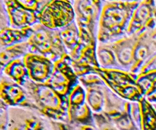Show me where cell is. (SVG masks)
<instances>
[{
    "label": "cell",
    "mask_w": 156,
    "mask_h": 130,
    "mask_svg": "<svg viewBox=\"0 0 156 130\" xmlns=\"http://www.w3.org/2000/svg\"><path fill=\"white\" fill-rule=\"evenodd\" d=\"M156 28V2L140 1L134 11L127 36L140 35Z\"/></svg>",
    "instance_id": "10"
},
{
    "label": "cell",
    "mask_w": 156,
    "mask_h": 130,
    "mask_svg": "<svg viewBox=\"0 0 156 130\" xmlns=\"http://www.w3.org/2000/svg\"><path fill=\"white\" fill-rule=\"evenodd\" d=\"M24 87L39 112L53 120L69 122L67 97L61 96L47 84H37L30 79Z\"/></svg>",
    "instance_id": "2"
},
{
    "label": "cell",
    "mask_w": 156,
    "mask_h": 130,
    "mask_svg": "<svg viewBox=\"0 0 156 130\" xmlns=\"http://www.w3.org/2000/svg\"><path fill=\"white\" fill-rule=\"evenodd\" d=\"M27 42L30 53L43 55L53 62L69 54L60 38L59 30H51L41 24L34 26Z\"/></svg>",
    "instance_id": "4"
},
{
    "label": "cell",
    "mask_w": 156,
    "mask_h": 130,
    "mask_svg": "<svg viewBox=\"0 0 156 130\" xmlns=\"http://www.w3.org/2000/svg\"><path fill=\"white\" fill-rule=\"evenodd\" d=\"M1 72L23 87L30 80L28 70L24 63V58L15 59L9 62L2 70H1Z\"/></svg>",
    "instance_id": "15"
},
{
    "label": "cell",
    "mask_w": 156,
    "mask_h": 130,
    "mask_svg": "<svg viewBox=\"0 0 156 130\" xmlns=\"http://www.w3.org/2000/svg\"><path fill=\"white\" fill-rule=\"evenodd\" d=\"M59 34L62 44H64L69 55L78 45L80 39L79 28L76 21L69 25L59 30Z\"/></svg>",
    "instance_id": "19"
},
{
    "label": "cell",
    "mask_w": 156,
    "mask_h": 130,
    "mask_svg": "<svg viewBox=\"0 0 156 130\" xmlns=\"http://www.w3.org/2000/svg\"><path fill=\"white\" fill-rule=\"evenodd\" d=\"M75 20L73 1H49L39 15V24L51 30H61Z\"/></svg>",
    "instance_id": "6"
},
{
    "label": "cell",
    "mask_w": 156,
    "mask_h": 130,
    "mask_svg": "<svg viewBox=\"0 0 156 130\" xmlns=\"http://www.w3.org/2000/svg\"><path fill=\"white\" fill-rule=\"evenodd\" d=\"M67 99H68L69 108H75L83 106L86 104V90L81 84H79L69 94Z\"/></svg>",
    "instance_id": "21"
},
{
    "label": "cell",
    "mask_w": 156,
    "mask_h": 130,
    "mask_svg": "<svg viewBox=\"0 0 156 130\" xmlns=\"http://www.w3.org/2000/svg\"><path fill=\"white\" fill-rule=\"evenodd\" d=\"M155 105H156V104H155Z\"/></svg>",
    "instance_id": "26"
},
{
    "label": "cell",
    "mask_w": 156,
    "mask_h": 130,
    "mask_svg": "<svg viewBox=\"0 0 156 130\" xmlns=\"http://www.w3.org/2000/svg\"><path fill=\"white\" fill-rule=\"evenodd\" d=\"M94 71L102 78L107 86L123 100L139 102L145 97L137 83V76L131 72L119 69H96Z\"/></svg>",
    "instance_id": "3"
},
{
    "label": "cell",
    "mask_w": 156,
    "mask_h": 130,
    "mask_svg": "<svg viewBox=\"0 0 156 130\" xmlns=\"http://www.w3.org/2000/svg\"><path fill=\"white\" fill-rule=\"evenodd\" d=\"M97 60L100 69L123 70V67L119 63L114 51L108 44L98 43Z\"/></svg>",
    "instance_id": "17"
},
{
    "label": "cell",
    "mask_w": 156,
    "mask_h": 130,
    "mask_svg": "<svg viewBox=\"0 0 156 130\" xmlns=\"http://www.w3.org/2000/svg\"><path fill=\"white\" fill-rule=\"evenodd\" d=\"M0 97L2 102L8 107L27 108L38 111L25 88L3 74L1 75Z\"/></svg>",
    "instance_id": "8"
},
{
    "label": "cell",
    "mask_w": 156,
    "mask_h": 130,
    "mask_svg": "<svg viewBox=\"0 0 156 130\" xmlns=\"http://www.w3.org/2000/svg\"><path fill=\"white\" fill-rule=\"evenodd\" d=\"M142 114L141 130H156V111L146 97L140 101Z\"/></svg>",
    "instance_id": "20"
},
{
    "label": "cell",
    "mask_w": 156,
    "mask_h": 130,
    "mask_svg": "<svg viewBox=\"0 0 156 130\" xmlns=\"http://www.w3.org/2000/svg\"><path fill=\"white\" fill-rule=\"evenodd\" d=\"M46 84L64 97H68L75 87L80 84L79 76L72 66L69 55L54 62V69Z\"/></svg>",
    "instance_id": "7"
},
{
    "label": "cell",
    "mask_w": 156,
    "mask_h": 130,
    "mask_svg": "<svg viewBox=\"0 0 156 130\" xmlns=\"http://www.w3.org/2000/svg\"><path fill=\"white\" fill-rule=\"evenodd\" d=\"M33 33V27L24 29H15L5 27L0 32V45L1 49L11 47L15 44L27 42Z\"/></svg>",
    "instance_id": "14"
},
{
    "label": "cell",
    "mask_w": 156,
    "mask_h": 130,
    "mask_svg": "<svg viewBox=\"0 0 156 130\" xmlns=\"http://www.w3.org/2000/svg\"><path fill=\"white\" fill-rule=\"evenodd\" d=\"M156 71V56L150 59L142 69L140 73H147L149 72Z\"/></svg>",
    "instance_id": "23"
},
{
    "label": "cell",
    "mask_w": 156,
    "mask_h": 130,
    "mask_svg": "<svg viewBox=\"0 0 156 130\" xmlns=\"http://www.w3.org/2000/svg\"><path fill=\"white\" fill-rule=\"evenodd\" d=\"M106 87L96 86L85 88L86 90V103L93 114H103L106 104Z\"/></svg>",
    "instance_id": "16"
},
{
    "label": "cell",
    "mask_w": 156,
    "mask_h": 130,
    "mask_svg": "<svg viewBox=\"0 0 156 130\" xmlns=\"http://www.w3.org/2000/svg\"><path fill=\"white\" fill-rule=\"evenodd\" d=\"M154 106V107H155V111H156V105H153Z\"/></svg>",
    "instance_id": "25"
},
{
    "label": "cell",
    "mask_w": 156,
    "mask_h": 130,
    "mask_svg": "<svg viewBox=\"0 0 156 130\" xmlns=\"http://www.w3.org/2000/svg\"><path fill=\"white\" fill-rule=\"evenodd\" d=\"M80 39L69 54L72 66L78 76L99 68L97 60L98 35L88 29L79 27Z\"/></svg>",
    "instance_id": "5"
},
{
    "label": "cell",
    "mask_w": 156,
    "mask_h": 130,
    "mask_svg": "<svg viewBox=\"0 0 156 130\" xmlns=\"http://www.w3.org/2000/svg\"><path fill=\"white\" fill-rule=\"evenodd\" d=\"M104 1L76 0L73 1L76 22L79 27L88 29L98 35Z\"/></svg>",
    "instance_id": "9"
},
{
    "label": "cell",
    "mask_w": 156,
    "mask_h": 130,
    "mask_svg": "<svg viewBox=\"0 0 156 130\" xmlns=\"http://www.w3.org/2000/svg\"><path fill=\"white\" fill-rule=\"evenodd\" d=\"M79 80L81 85L85 88L96 86H104L106 85L102 78L95 71L79 76Z\"/></svg>",
    "instance_id": "22"
},
{
    "label": "cell",
    "mask_w": 156,
    "mask_h": 130,
    "mask_svg": "<svg viewBox=\"0 0 156 130\" xmlns=\"http://www.w3.org/2000/svg\"><path fill=\"white\" fill-rule=\"evenodd\" d=\"M28 70L29 77L37 84H46L54 69V62L46 56L37 53H28L24 57Z\"/></svg>",
    "instance_id": "12"
},
{
    "label": "cell",
    "mask_w": 156,
    "mask_h": 130,
    "mask_svg": "<svg viewBox=\"0 0 156 130\" xmlns=\"http://www.w3.org/2000/svg\"><path fill=\"white\" fill-rule=\"evenodd\" d=\"M80 130H98L96 126H80Z\"/></svg>",
    "instance_id": "24"
},
{
    "label": "cell",
    "mask_w": 156,
    "mask_h": 130,
    "mask_svg": "<svg viewBox=\"0 0 156 130\" xmlns=\"http://www.w3.org/2000/svg\"><path fill=\"white\" fill-rule=\"evenodd\" d=\"M140 1H104L98 43L111 44L127 36L134 11Z\"/></svg>",
    "instance_id": "1"
},
{
    "label": "cell",
    "mask_w": 156,
    "mask_h": 130,
    "mask_svg": "<svg viewBox=\"0 0 156 130\" xmlns=\"http://www.w3.org/2000/svg\"><path fill=\"white\" fill-rule=\"evenodd\" d=\"M2 2L8 12L10 27L24 29L33 27L39 24L40 13L23 6L19 0H4Z\"/></svg>",
    "instance_id": "11"
},
{
    "label": "cell",
    "mask_w": 156,
    "mask_h": 130,
    "mask_svg": "<svg viewBox=\"0 0 156 130\" xmlns=\"http://www.w3.org/2000/svg\"><path fill=\"white\" fill-rule=\"evenodd\" d=\"M138 37L139 35L128 36L117 42L108 44L124 71L130 72L135 63L134 53Z\"/></svg>",
    "instance_id": "13"
},
{
    "label": "cell",
    "mask_w": 156,
    "mask_h": 130,
    "mask_svg": "<svg viewBox=\"0 0 156 130\" xmlns=\"http://www.w3.org/2000/svg\"><path fill=\"white\" fill-rule=\"evenodd\" d=\"M30 53V46L28 42H24L22 44H15L11 47L2 48L1 54H0L1 70H2L9 62L15 59L25 57Z\"/></svg>",
    "instance_id": "18"
}]
</instances>
